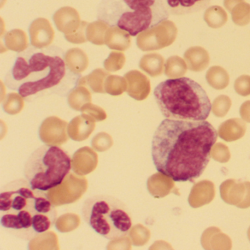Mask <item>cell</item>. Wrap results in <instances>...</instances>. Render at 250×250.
<instances>
[{
	"mask_svg": "<svg viewBox=\"0 0 250 250\" xmlns=\"http://www.w3.org/2000/svg\"><path fill=\"white\" fill-rule=\"evenodd\" d=\"M80 78L67 63L61 48L32 46L17 54L5 84L23 99H31L43 95L67 96L77 87Z\"/></svg>",
	"mask_w": 250,
	"mask_h": 250,
	"instance_id": "7a4b0ae2",
	"label": "cell"
},
{
	"mask_svg": "<svg viewBox=\"0 0 250 250\" xmlns=\"http://www.w3.org/2000/svg\"><path fill=\"white\" fill-rule=\"evenodd\" d=\"M248 238H249V240H250V228H249V230H248Z\"/></svg>",
	"mask_w": 250,
	"mask_h": 250,
	"instance_id": "9a60e30c",
	"label": "cell"
},
{
	"mask_svg": "<svg viewBox=\"0 0 250 250\" xmlns=\"http://www.w3.org/2000/svg\"><path fill=\"white\" fill-rule=\"evenodd\" d=\"M244 2V0H225L224 5H225V7L226 8V9L231 12L235 5L241 3V2Z\"/></svg>",
	"mask_w": 250,
	"mask_h": 250,
	"instance_id": "5bb4252c",
	"label": "cell"
},
{
	"mask_svg": "<svg viewBox=\"0 0 250 250\" xmlns=\"http://www.w3.org/2000/svg\"><path fill=\"white\" fill-rule=\"evenodd\" d=\"M155 100L165 118L181 121H206L211 104L200 84L188 77L169 79L153 91Z\"/></svg>",
	"mask_w": 250,
	"mask_h": 250,
	"instance_id": "5b68a950",
	"label": "cell"
},
{
	"mask_svg": "<svg viewBox=\"0 0 250 250\" xmlns=\"http://www.w3.org/2000/svg\"><path fill=\"white\" fill-rule=\"evenodd\" d=\"M217 137V131L208 121L166 118L152 139L153 165L158 172L175 182L193 181L208 165Z\"/></svg>",
	"mask_w": 250,
	"mask_h": 250,
	"instance_id": "6da1fadb",
	"label": "cell"
},
{
	"mask_svg": "<svg viewBox=\"0 0 250 250\" xmlns=\"http://www.w3.org/2000/svg\"><path fill=\"white\" fill-rule=\"evenodd\" d=\"M99 21L135 37L167 21L169 13L164 0H100Z\"/></svg>",
	"mask_w": 250,
	"mask_h": 250,
	"instance_id": "277c9868",
	"label": "cell"
},
{
	"mask_svg": "<svg viewBox=\"0 0 250 250\" xmlns=\"http://www.w3.org/2000/svg\"><path fill=\"white\" fill-rule=\"evenodd\" d=\"M82 217L98 235L109 241L125 238L133 227L126 205L107 194L89 197L83 203Z\"/></svg>",
	"mask_w": 250,
	"mask_h": 250,
	"instance_id": "8992f818",
	"label": "cell"
},
{
	"mask_svg": "<svg viewBox=\"0 0 250 250\" xmlns=\"http://www.w3.org/2000/svg\"><path fill=\"white\" fill-rule=\"evenodd\" d=\"M213 184L210 181H201L193 187L189 197L188 203L191 207L198 208L206 203H210L213 198V194H204L208 190L213 188Z\"/></svg>",
	"mask_w": 250,
	"mask_h": 250,
	"instance_id": "9c48e42d",
	"label": "cell"
},
{
	"mask_svg": "<svg viewBox=\"0 0 250 250\" xmlns=\"http://www.w3.org/2000/svg\"><path fill=\"white\" fill-rule=\"evenodd\" d=\"M204 20L209 27L219 28L227 22L228 15L223 8L215 5L206 10L204 14Z\"/></svg>",
	"mask_w": 250,
	"mask_h": 250,
	"instance_id": "8fae6325",
	"label": "cell"
},
{
	"mask_svg": "<svg viewBox=\"0 0 250 250\" xmlns=\"http://www.w3.org/2000/svg\"><path fill=\"white\" fill-rule=\"evenodd\" d=\"M169 14L184 16L206 9L210 0H164Z\"/></svg>",
	"mask_w": 250,
	"mask_h": 250,
	"instance_id": "ba28073f",
	"label": "cell"
},
{
	"mask_svg": "<svg viewBox=\"0 0 250 250\" xmlns=\"http://www.w3.org/2000/svg\"><path fill=\"white\" fill-rule=\"evenodd\" d=\"M246 126L244 122L239 119L229 120L222 124L219 128V137L225 141L230 142L238 140L244 135V132L234 131L235 128Z\"/></svg>",
	"mask_w": 250,
	"mask_h": 250,
	"instance_id": "30bf717a",
	"label": "cell"
},
{
	"mask_svg": "<svg viewBox=\"0 0 250 250\" xmlns=\"http://www.w3.org/2000/svg\"><path fill=\"white\" fill-rule=\"evenodd\" d=\"M55 20L58 26L74 25L79 21L77 11L71 8H64L60 10L55 15Z\"/></svg>",
	"mask_w": 250,
	"mask_h": 250,
	"instance_id": "4fadbf2b",
	"label": "cell"
},
{
	"mask_svg": "<svg viewBox=\"0 0 250 250\" xmlns=\"http://www.w3.org/2000/svg\"><path fill=\"white\" fill-rule=\"evenodd\" d=\"M232 21L239 26H245L250 22V5L242 2L234 7L231 11Z\"/></svg>",
	"mask_w": 250,
	"mask_h": 250,
	"instance_id": "7c38bea8",
	"label": "cell"
},
{
	"mask_svg": "<svg viewBox=\"0 0 250 250\" xmlns=\"http://www.w3.org/2000/svg\"><path fill=\"white\" fill-rule=\"evenodd\" d=\"M43 192L33 189L26 179L7 184L0 194L1 225L25 239L49 230L55 225L57 212Z\"/></svg>",
	"mask_w": 250,
	"mask_h": 250,
	"instance_id": "3957f363",
	"label": "cell"
},
{
	"mask_svg": "<svg viewBox=\"0 0 250 250\" xmlns=\"http://www.w3.org/2000/svg\"><path fill=\"white\" fill-rule=\"evenodd\" d=\"M72 167L71 156L61 147L41 146L25 162L24 175L33 189L47 191L63 182Z\"/></svg>",
	"mask_w": 250,
	"mask_h": 250,
	"instance_id": "52a82bcc",
	"label": "cell"
}]
</instances>
